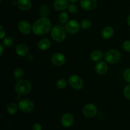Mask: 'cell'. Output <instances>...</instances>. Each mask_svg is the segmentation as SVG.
Segmentation results:
<instances>
[{
	"instance_id": "cell-19",
	"label": "cell",
	"mask_w": 130,
	"mask_h": 130,
	"mask_svg": "<svg viewBox=\"0 0 130 130\" xmlns=\"http://www.w3.org/2000/svg\"><path fill=\"white\" fill-rule=\"evenodd\" d=\"M103 57V53L100 50L93 51L90 55V58L92 60L95 62H98Z\"/></svg>"
},
{
	"instance_id": "cell-15",
	"label": "cell",
	"mask_w": 130,
	"mask_h": 130,
	"mask_svg": "<svg viewBox=\"0 0 130 130\" xmlns=\"http://www.w3.org/2000/svg\"><path fill=\"white\" fill-rule=\"evenodd\" d=\"M17 5L19 8L23 11H27L32 7V3L30 0H18Z\"/></svg>"
},
{
	"instance_id": "cell-13",
	"label": "cell",
	"mask_w": 130,
	"mask_h": 130,
	"mask_svg": "<svg viewBox=\"0 0 130 130\" xmlns=\"http://www.w3.org/2000/svg\"><path fill=\"white\" fill-rule=\"evenodd\" d=\"M53 6L57 11H63L69 6V2L67 0H55Z\"/></svg>"
},
{
	"instance_id": "cell-12",
	"label": "cell",
	"mask_w": 130,
	"mask_h": 130,
	"mask_svg": "<svg viewBox=\"0 0 130 130\" xmlns=\"http://www.w3.org/2000/svg\"><path fill=\"white\" fill-rule=\"evenodd\" d=\"M61 123L66 128L71 126L74 123L73 116L69 113H66L63 114L61 118Z\"/></svg>"
},
{
	"instance_id": "cell-7",
	"label": "cell",
	"mask_w": 130,
	"mask_h": 130,
	"mask_svg": "<svg viewBox=\"0 0 130 130\" xmlns=\"http://www.w3.org/2000/svg\"><path fill=\"white\" fill-rule=\"evenodd\" d=\"M97 113V108L93 104H88L83 108V114L88 118H93Z\"/></svg>"
},
{
	"instance_id": "cell-10",
	"label": "cell",
	"mask_w": 130,
	"mask_h": 130,
	"mask_svg": "<svg viewBox=\"0 0 130 130\" xmlns=\"http://www.w3.org/2000/svg\"><path fill=\"white\" fill-rule=\"evenodd\" d=\"M80 5L84 10L90 11L93 10L96 7L97 2L96 0H81Z\"/></svg>"
},
{
	"instance_id": "cell-8",
	"label": "cell",
	"mask_w": 130,
	"mask_h": 130,
	"mask_svg": "<svg viewBox=\"0 0 130 130\" xmlns=\"http://www.w3.org/2000/svg\"><path fill=\"white\" fill-rule=\"evenodd\" d=\"M80 29V25L77 21L71 20L69 21L66 25V30L67 32L71 34H74L79 31Z\"/></svg>"
},
{
	"instance_id": "cell-16",
	"label": "cell",
	"mask_w": 130,
	"mask_h": 130,
	"mask_svg": "<svg viewBox=\"0 0 130 130\" xmlns=\"http://www.w3.org/2000/svg\"><path fill=\"white\" fill-rule=\"evenodd\" d=\"M108 70V66L104 61H100L96 63L95 66V71L99 74L103 75L107 72Z\"/></svg>"
},
{
	"instance_id": "cell-30",
	"label": "cell",
	"mask_w": 130,
	"mask_h": 130,
	"mask_svg": "<svg viewBox=\"0 0 130 130\" xmlns=\"http://www.w3.org/2000/svg\"><path fill=\"white\" fill-rule=\"evenodd\" d=\"M123 49L124 50V51L127 52H130V41L129 40H126L124 42L123 44Z\"/></svg>"
},
{
	"instance_id": "cell-35",
	"label": "cell",
	"mask_w": 130,
	"mask_h": 130,
	"mask_svg": "<svg viewBox=\"0 0 130 130\" xmlns=\"http://www.w3.org/2000/svg\"><path fill=\"white\" fill-rule=\"evenodd\" d=\"M69 1L71 3H76V2H77L78 0H69Z\"/></svg>"
},
{
	"instance_id": "cell-31",
	"label": "cell",
	"mask_w": 130,
	"mask_h": 130,
	"mask_svg": "<svg viewBox=\"0 0 130 130\" xmlns=\"http://www.w3.org/2000/svg\"><path fill=\"white\" fill-rule=\"evenodd\" d=\"M32 130H42V127L39 123H36L32 127Z\"/></svg>"
},
{
	"instance_id": "cell-1",
	"label": "cell",
	"mask_w": 130,
	"mask_h": 130,
	"mask_svg": "<svg viewBox=\"0 0 130 130\" xmlns=\"http://www.w3.org/2000/svg\"><path fill=\"white\" fill-rule=\"evenodd\" d=\"M52 28V23L46 17H42L32 25V31L36 35L41 36L48 33Z\"/></svg>"
},
{
	"instance_id": "cell-29",
	"label": "cell",
	"mask_w": 130,
	"mask_h": 130,
	"mask_svg": "<svg viewBox=\"0 0 130 130\" xmlns=\"http://www.w3.org/2000/svg\"><path fill=\"white\" fill-rule=\"evenodd\" d=\"M124 95L126 99L130 100V84L124 88Z\"/></svg>"
},
{
	"instance_id": "cell-6",
	"label": "cell",
	"mask_w": 130,
	"mask_h": 130,
	"mask_svg": "<svg viewBox=\"0 0 130 130\" xmlns=\"http://www.w3.org/2000/svg\"><path fill=\"white\" fill-rule=\"evenodd\" d=\"M69 83L72 88L81 90L83 87L84 83L82 79L77 75H72L69 78Z\"/></svg>"
},
{
	"instance_id": "cell-14",
	"label": "cell",
	"mask_w": 130,
	"mask_h": 130,
	"mask_svg": "<svg viewBox=\"0 0 130 130\" xmlns=\"http://www.w3.org/2000/svg\"><path fill=\"white\" fill-rule=\"evenodd\" d=\"M16 53L20 57H25L29 53V48L27 46L23 43L19 44L16 47Z\"/></svg>"
},
{
	"instance_id": "cell-4",
	"label": "cell",
	"mask_w": 130,
	"mask_h": 130,
	"mask_svg": "<svg viewBox=\"0 0 130 130\" xmlns=\"http://www.w3.org/2000/svg\"><path fill=\"white\" fill-rule=\"evenodd\" d=\"M104 58L107 62L114 64L118 63L120 60L121 53L116 50H110L105 53Z\"/></svg>"
},
{
	"instance_id": "cell-23",
	"label": "cell",
	"mask_w": 130,
	"mask_h": 130,
	"mask_svg": "<svg viewBox=\"0 0 130 130\" xmlns=\"http://www.w3.org/2000/svg\"><path fill=\"white\" fill-rule=\"evenodd\" d=\"M80 25L83 29H88L91 26V22L88 19H84L81 21Z\"/></svg>"
},
{
	"instance_id": "cell-33",
	"label": "cell",
	"mask_w": 130,
	"mask_h": 130,
	"mask_svg": "<svg viewBox=\"0 0 130 130\" xmlns=\"http://www.w3.org/2000/svg\"><path fill=\"white\" fill-rule=\"evenodd\" d=\"M3 51H4V48L3 46V44H0V55H2L3 53Z\"/></svg>"
},
{
	"instance_id": "cell-22",
	"label": "cell",
	"mask_w": 130,
	"mask_h": 130,
	"mask_svg": "<svg viewBox=\"0 0 130 130\" xmlns=\"http://www.w3.org/2000/svg\"><path fill=\"white\" fill-rule=\"evenodd\" d=\"M3 44L5 46H7V47H10V46H12L14 44V39L12 37H6L5 38V39H3Z\"/></svg>"
},
{
	"instance_id": "cell-34",
	"label": "cell",
	"mask_w": 130,
	"mask_h": 130,
	"mask_svg": "<svg viewBox=\"0 0 130 130\" xmlns=\"http://www.w3.org/2000/svg\"><path fill=\"white\" fill-rule=\"evenodd\" d=\"M127 22H128V25H129V26H130V15H129V17H128V19H127Z\"/></svg>"
},
{
	"instance_id": "cell-21",
	"label": "cell",
	"mask_w": 130,
	"mask_h": 130,
	"mask_svg": "<svg viewBox=\"0 0 130 130\" xmlns=\"http://www.w3.org/2000/svg\"><path fill=\"white\" fill-rule=\"evenodd\" d=\"M24 71L21 68L16 69L13 72V77L17 80L21 79L24 76Z\"/></svg>"
},
{
	"instance_id": "cell-20",
	"label": "cell",
	"mask_w": 130,
	"mask_h": 130,
	"mask_svg": "<svg viewBox=\"0 0 130 130\" xmlns=\"http://www.w3.org/2000/svg\"><path fill=\"white\" fill-rule=\"evenodd\" d=\"M18 106L15 102H11L7 106V111L10 114H14L17 112Z\"/></svg>"
},
{
	"instance_id": "cell-26",
	"label": "cell",
	"mask_w": 130,
	"mask_h": 130,
	"mask_svg": "<svg viewBox=\"0 0 130 130\" xmlns=\"http://www.w3.org/2000/svg\"><path fill=\"white\" fill-rule=\"evenodd\" d=\"M40 15L43 17H46L49 13V7L47 5H43L40 8Z\"/></svg>"
},
{
	"instance_id": "cell-2",
	"label": "cell",
	"mask_w": 130,
	"mask_h": 130,
	"mask_svg": "<svg viewBox=\"0 0 130 130\" xmlns=\"http://www.w3.org/2000/svg\"><path fill=\"white\" fill-rule=\"evenodd\" d=\"M31 88L32 86L30 82L27 80L23 79L20 80L15 85V90L19 95L24 96L30 93Z\"/></svg>"
},
{
	"instance_id": "cell-3",
	"label": "cell",
	"mask_w": 130,
	"mask_h": 130,
	"mask_svg": "<svg viewBox=\"0 0 130 130\" xmlns=\"http://www.w3.org/2000/svg\"><path fill=\"white\" fill-rule=\"evenodd\" d=\"M51 36L56 41H63L67 37L66 30L60 25H56L51 30Z\"/></svg>"
},
{
	"instance_id": "cell-17",
	"label": "cell",
	"mask_w": 130,
	"mask_h": 130,
	"mask_svg": "<svg viewBox=\"0 0 130 130\" xmlns=\"http://www.w3.org/2000/svg\"><path fill=\"white\" fill-rule=\"evenodd\" d=\"M51 46V43L49 39H42L39 41L38 44V48L39 50L41 51H46L50 48Z\"/></svg>"
},
{
	"instance_id": "cell-28",
	"label": "cell",
	"mask_w": 130,
	"mask_h": 130,
	"mask_svg": "<svg viewBox=\"0 0 130 130\" xmlns=\"http://www.w3.org/2000/svg\"><path fill=\"white\" fill-rule=\"evenodd\" d=\"M68 10L71 13H76L77 11L78 8H77V6L76 5H74V4H71V5H69Z\"/></svg>"
},
{
	"instance_id": "cell-25",
	"label": "cell",
	"mask_w": 130,
	"mask_h": 130,
	"mask_svg": "<svg viewBox=\"0 0 130 130\" xmlns=\"http://www.w3.org/2000/svg\"><path fill=\"white\" fill-rule=\"evenodd\" d=\"M69 19V15L66 12H62L59 15V20L62 23L65 24L67 22Z\"/></svg>"
},
{
	"instance_id": "cell-32",
	"label": "cell",
	"mask_w": 130,
	"mask_h": 130,
	"mask_svg": "<svg viewBox=\"0 0 130 130\" xmlns=\"http://www.w3.org/2000/svg\"><path fill=\"white\" fill-rule=\"evenodd\" d=\"M5 34L6 32H5V30L4 29L3 27L1 26L0 27V38L3 39L5 36Z\"/></svg>"
},
{
	"instance_id": "cell-5",
	"label": "cell",
	"mask_w": 130,
	"mask_h": 130,
	"mask_svg": "<svg viewBox=\"0 0 130 130\" xmlns=\"http://www.w3.org/2000/svg\"><path fill=\"white\" fill-rule=\"evenodd\" d=\"M19 109L21 110L23 112H30L34 109V103L32 101H31L29 99H23V100H20L19 103Z\"/></svg>"
},
{
	"instance_id": "cell-11",
	"label": "cell",
	"mask_w": 130,
	"mask_h": 130,
	"mask_svg": "<svg viewBox=\"0 0 130 130\" xmlns=\"http://www.w3.org/2000/svg\"><path fill=\"white\" fill-rule=\"evenodd\" d=\"M18 28L20 32L24 34H29L32 29L30 24L25 20H22L19 22L18 24Z\"/></svg>"
},
{
	"instance_id": "cell-9",
	"label": "cell",
	"mask_w": 130,
	"mask_h": 130,
	"mask_svg": "<svg viewBox=\"0 0 130 130\" xmlns=\"http://www.w3.org/2000/svg\"><path fill=\"white\" fill-rule=\"evenodd\" d=\"M52 63L57 66H61L63 65L66 62V57L62 53H55L52 55L51 58Z\"/></svg>"
},
{
	"instance_id": "cell-27",
	"label": "cell",
	"mask_w": 130,
	"mask_h": 130,
	"mask_svg": "<svg viewBox=\"0 0 130 130\" xmlns=\"http://www.w3.org/2000/svg\"><path fill=\"white\" fill-rule=\"evenodd\" d=\"M123 77L125 81L126 82L129 83H130V69H126L125 71H124L123 73Z\"/></svg>"
},
{
	"instance_id": "cell-24",
	"label": "cell",
	"mask_w": 130,
	"mask_h": 130,
	"mask_svg": "<svg viewBox=\"0 0 130 130\" xmlns=\"http://www.w3.org/2000/svg\"><path fill=\"white\" fill-rule=\"evenodd\" d=\"M67 85V81L65 79H60L57 82V87L58 89H63Z\"/></svg>"
},
{
	"instance_id": "cell-18",
	"label": "cell",
	"mask_w": 130,
	"mask_h": 130,
	"mask_svg": "<svg viewBox=\"0 0 130 130\" xmlns=\"http://www.w3.org/2000/svg\"><path fill=\"white\" fill-rule=\"evenodd\" d=\"M114 29L111 27H106L102 31V36L105 39H109L111 38L114 35Z\"/></svg>"
}]
</instances>
